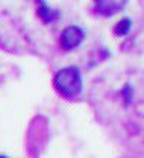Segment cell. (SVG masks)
<instances>
[{"mask_svg":"<svg viewBox=\"0 0 144 158\" xmlns=\"http://www.w3.org/2000/svg\"><path fill=\"white\" fill-rule=\"evenodd\" d=\"M55 88L65 98H76L82 91V76L78 67H67L56 73L53 79Z\"/></svg>","mask_w":144,"mask_h":158,"instance_id":"6da1fadb","label":"cell"},{"mask_svg":"<svg viewBox=\"0 0 144 158\" xmlns=\"http://www.w3.org/2000/svg\"><path fill=\"white\" fill-rule=\"evenodd\" d=\"M85 38V32L82 27L79 26H68L64 29L61 35V46L65 50H71L76 49Z\"/></svg>","mask_w":144,"mask_h":158,"instance_id":"7a4b0ae2","label":"cell"},{"mask_svg":"<svg viewBox=\"0 0 144 158\" xmlns=\"http://www.w3.org/2000/svg\"><path fill=\"white\" fill-rule=\"evenodd\" d=\"M97 11L102 15H112L115 12H118L124 6L126 0H94Z\"/></svg>","mask_w":144,"mask_h":158,"instance_id":"3957f363","label":"cell"},{"mask_svg":"<svg viewBox=\"0 0 144 158\" xmlns=\"http://www.w3.org/2000/svg\"><path fill=\"white\" fill-rule=\"evenodd\" d=\"M38 2V15H40V19H42L46 23H52V21H55V20L59 17V12L58 11H55V9H50L47 5H46V2L44 0H37Z\"/></svg>","mask_w":144,"mask_h":158,"instance_id":"277c9868","label":"cell"},{"mask_svg":"<svg viewBox=\"0 0 144 158\" xmlns=\"http://www.w3.org/2000/svg\"><path fill=\"white\" fill-rule=\"evenodd\" d=\"M130 27H132V21H130V19H127V17H126V19H122L117 24H115L114 34L118 35V37H124V35L129 34Z\"/></svg>","mask_w":144,"mask_h":158,"instance_id":"5b68a950","label":"cell"},{"mask_svg":"<svg viewBox=\"0 0 144 158\" xmlns=\"http://www.w3.org/2000/svg\"><path fill=\"white\" fill-rule=\"evenodd\" d=\"M122 94H123V99H124V102L126 103H130L132 102V87L130 85H124L123 87V90H122Z\"/></svg>","mask_w":144,"mask_h":158,"instance_id":"8992f818","label":"cell"},{"mask_svg":"<svg viewBox=\"0 0 144 158\" xmlns=\"http://www.w3.org/2000/svg\"><path fill=\"white\" fill-rule=\"evenodd\" d=\"M0 158H8V157H5V155H0Z\"/></svg>","mask_w":144,"mask_h":158,"instance_id":"52a82bcc","label":"cell"}]
</instances>
